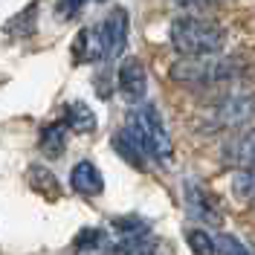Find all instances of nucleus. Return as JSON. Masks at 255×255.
<instances>
[{"mask_svg":"<svg viewBox=\"0 0 255 255\" xmlns=\"http://www.w3.org/2000/svg\"><path fill=\"white\" fill-rule=\"evenodd\" d=\"M128 44V12L122 6L111 9L96 26L81 29L76 38V58L79 61H111L116 55H122Z\"/></svg>","mask_w":255,"mask_h":255,"instance_id":"obj_1","label":"nucleus"},{"mask_svg":"<svg viewBox=\"0 0 255 255\" xmlns=\"http://www.w3.org/2000/svg\"><path fill=\"white\" fill-rule=\"evenodd\" d=\"M168 38L180 55H215L226 44V32L206 17L183 15L171 20Z\"/></svg>","mask_w":255,"mask_h":255,"instance_id":"obj_2","label":"nucleus"},{"mask_svg":"<svg viewBox=\"0 0 255 255\" xmlns=\"http://www.w3.org/2000/svg\"><path fill=\"white\" fill-rule=\"evenodd\" d=\"M241 76V64L223 55H186L183 61L171 64V79L191 87H215Z\"/></svg>","mask_w":255,"mask_h":255,"instance_id":"obj_3","label":"nucleus"},{"mask_svg":"<svg viewBox=\"0 0 255 255\" xmlns=\"http://www.w3.org/2000/svg\"><path fill=\"white\" fill-rule=\"evenodd\" d=\"M128 128L151 159L165 162L171 157V136H168V130L162 125V116L154 105L136 102V111H130V116H128Z\"/></svg>","mask_w":255,"mask_h":255,"instance_id":"obj_4","label":"nucleus"},{"mask_svg":"<svg viewBox=\"0 0 255 255\" xmlns=\"http://www.w3.org/2000/svg\"><path fill=\"white\" fill-rule=\"evenodd\" d=\"M250 119H255V96H226L215 105L212 111V125L209 130H221V128H241L247 125Z\"/></svg>","mask_w":255,"mask_h":255,"instance_id":"obj_5","label":"nucleus"},{"mask_svg":"<svg viewBox=\"0 0 255 255\" xmlns=\"http://www.w3.org/2000/svg\"><path fill=\"white\" fill-rule=\"evenodd\" d=\"M145 90H148V73L145 64L139 58H125L119 64V93L125 96L128 102H142Z\"/></svg>","mask_w":255,"mask_h":255,"instance_id":"obj_6","label":"nucleus"},{"mask_svg":"<svg viewBox=\"0 0 255 255\" xmlns=\"http://www.w3.org/2000/svg\"><path fill=\"white\" fill-rule=\"evenodd\" d=\"M70 186H73V191H79L84 197H99L105 191V177H102L96 162L81 159L79 165L70 171Z\"/></svg>","mask_w":255,"mask_h":255,"instance_id":"obj_7","label":"nucleus"},{"mask_svg":"<svg viewBox=\"0 0 255 255\" xmlns=\"http://www.w3.org/2000/svg\"><path fill=\"white\" fill-rule=\"evenodd\" d=\"M221 157L229 168H238V171L241 168H255V128L241 133L238 139L226 142Z\"/></svg>","mask_w":255,"mask_h":255,"instance_id":"obj_8","label":"nucleus"},{"mask_svg":"<svg viewBox=\"0 0 255 255\" xmlns=\"http://www.w3.org/2000/svg\"><path fill=\"white\" fill-rule=\"evenodd\" d=\"M113 148H116V154L125 159V162H130L133 168H139V171H148V154H145V148L139 142H136V136L130 133V128H122L116 136H113Z\"/></svg>","mask_w":255,"mask_h":255,"instance_id":"obj_9","label":"nucleus"},{"mask_svg":"<svg viewBox=\"0 0 255 255\" xmlns=\"http://www.w3.org/2000/svg\"><path fill=\"white\" fill-rule=\"evenodd\" d=\"M111 241L113 235H108L105 229H81L73 247L81 255H111Z\"/></svg>","mask_w":255,"mask_h":255,"instance_id":"obj_10","label":"nucleus"},{"mask_svg":"<svg viewBox=\"0 0 255 255\" xmlns=\"http://www.w3.org/2000/svg\"><path fill=\"white\" fill-rule=\"evenodd\" d=\"M64 125L76 133H93L96 130V113L84 105V102H73L64 111Z\"/></svg>","mask_w":255,"mask_h":255,"instance_id":"obj_11","label":"nucleus"},{"mask_svg":"<svg viewBox=\"0 0 255 255\" xmlns=\"http://www.w3.org/2000/svg\"><path fill=\"white\" fill-rule=\"evenodd\" d=\"M64 145H67V125L64 122H52L41 130V151L44 157L55 159L64 154Z\"/></svg>","mask_w":255,"mask_h":255,"instance_id":"obj_12","label":"nucleus"},{"mask_svg":"<svg viewBox=\"0 0 255 255\" xmlns=\"http://www.w3.org/2000/svg\"><path fill=\"white\" fill-rule=\"evenodd\" d=\"M29 186H32V191H38V194H47L49 200H55L58 191H61V186H58V180L52 177V171H49V168H41V165H32L29 168Z\"/></svg>","mask_w":255,"mask_h":255,"instance_id":"obj_13","label":"nucleus"},{"mask_svg":"<svg viewBox=\"0 0 255 255\" xmlns=\"http://www.w3.org/2000/svg\"><path fill=\"white\" fill-rule=\"evenodd\" d=\"M186 244H189V250L194 255H218V238L209 235L206 229H189Z\"/></svg>","mask_w":255,"mask_h":255,"instance_id":"obj_14","label":"nucleus"},{"mask_svg":"<svg viewBox=\"0 0 255 255\" xmlns=\"http://www.w3.org/2000/svg\"><path fill=\"white\" fill-rule=\"evenodd\" d=\"M232 191L241 200H255V168H241L232 180Z\"/></svg>","mask_w":255,"mask_h":255,"instance_id":"obj_15","label":"nucleus"},{"mask_svg":"<svg viewBox=\"0 0 255 255\" xmlns=\"http://www.w3.org/2000/svg\"><path fill=\"white\" fill-rule=\"evenodd\" d=\"M189 212L194 215V218H212V221H218V215H212V209H209V200H206V194L200 189H191L189 191Z\"/></svg>","mask_w":255,"mask_h":255,"instance_id":"obj_16","label":"nucleus"},{"mask_svg":"<svg viewBox=\"0 0 255 255\" xmlns=\"http://www.w3.org/2000/svg\"><path fill=\"white\" fill-rule=\"evenodd\" d=\"M218 255H253L235 235H218Z\"/></svg>","mask_w":255,"mask_h":255,"instance_id":"obj_17","label":"nucleus"},{"mask_svg":"<svg viewBox=\"0 0 255 255\" xmlns=\"http://www.w3.org/2000/svg\"><path fill=\"white\" fill-rule=\"evenodd\" d=\"M84 3H87V0H58V9H55V12H58V17H67V20H70V17H76L81 12Z\"/></svg>","mask_w":255,"mask_h":255,"instance_id":"obj_18","label":"nucleus"},{"mask_svg":"<svg viewBox=\"0 0 255 255\" xmlns=\"http://www.w3.org/2000/svg\"><path fill=\"white\" fill-rule=\"evenodd\" d=\"M174 3L183 9H206V6H215L218 0H174Z\"/></svg>","mask_w":255,"mask_h":255,"instance_id":"obj_19","label":"nucleus"}]
</instances>
